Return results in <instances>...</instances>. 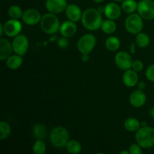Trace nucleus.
Segmentation results:
<instances>
[{
    "instance_id": "4be33fe9",
    "label": "nucleus",
    "mask_w": 154,
    "mask_h": 154,
    "mask_svg": "<svg viewBox=\"0 0 154 154\" xmlns=\"http://www.w3.org/2000/svg\"><path fill=\"white\" fill-rule=\"evenodd\" d=\"M120 46V42L116 36H110L105 41V47L107 49L111 52L117 51Z\"/></svg>"
},
{
    "instance_id": "4468645a",
    "label": "nucleus",
    "mask_w": 154,
    "mask_h": 154,
    "mask_svg": "<svg viewBox=\"0 0 154 154\" xmlns=\"http://www.w3.org/2000/svg\"><path fill=\"white\" fill-rule=\"evenodd\" d=\"M122 8L120 7L117 4L114 2H111L107 4L105 6V15L108 19L115 20L118 19L121 15Z\"/></svg>"
},
{
    "instance_id": "f8f14e48",
    "label": "nucleus",
    "mask_w": 154,
    "mask_h": 154,
    "mask_svg": "<svg viewBox=\"0 0 154 154\" xmlns=\"http://www.w3.org/2000/svg\"><path fill=\"white\" fill-rule=\"evenodd\" d=\"M67 5L66 0H46L45 3L47 10L55 14L66 11Z\"/></svg>"
},
{
    "instance_id": "9d476101",
    "label": "nucleus",
    "mask_w": 154,
    "mask_h": 154,
    "mask_svg": "<svg viewBox=\"0 0 154 154\" xmlns=\"http://www.w3.org/2000/svg\"><path fill=\"white\" fill-rule=\"evenodd\" d=\"M114 62H115L116 66L119 69L125 71L130 69L133 63L132 57L125 51H120L117 53L114 58Z\"/></svg>"
},
{
    "instance_id": "c756f323",
    "label": "nucleus",
    "mask_w": 154,
    "mask_h": 154,
    "mask_svg": "<svg viewBox=\"0 0 154 154\" xmlns=\"http://www.w3.org/2000/svg\"><path fill=\"white\" fill-rule=\"evenodd\" d=\"M142 147L137 143V144H132L129 147V153L130 154H141L142 153Z\"/></svg>"
},
{
    "instance_id": "7ed1b4c3",
    "label": "nucleus",
    "mask_w": 154,
    "mask_h": 154,
    "mask_svg": "<svg viewBox=\"0 0 154 154\" xmlns=\"http://www.w3.org/2000/svg\"><path fill=\"white\" fill-rule=\"evenodd\" d=\"M40 26L44 32L46 34L52 35L60 31L61 25L55 14L49 12L42 16L40 21Z\"/></svg>"
},
{
    "instance_id": "72a5a7b5",
    "label": "nucleus",
    "mask_w": 154,
    "mask_h": 154,
    "mask_svg": "<svg viewBox=\"0 0 154 154\" xmlns=\"http://www.w3.org/2000/svg\"><path fill=\"white\" fill-rule=\"evenodd\" d=\"M137 86H138V88L139 89V90H144L146 87V84L144 82V81H141V82L138 83Z\"/></svg>"
},
{
    "instance_id": "9b49d317",
    "label": "nucleus",
    "mask_w": 154,
    "mask_h": 154,
    "mask_svg": "<svg viewBox=\"0 0 154 154\" xmlns=\"http://www.w3.org/2000/svg\"><path fill=\"white\" fill-rule=\"evenodd\" d=\"M42 17V14L37 9L29 8L23 12L22 20L24 23L29 26H34L40 23Z\"/></svg>"
},
{
    "instance_id": "5701e85b",
    "label": "nucleus",
    "mask_w": 154,
    "mask_h": 154,
    "mask_svg": "<svg viewBox=\"0 0 154 154\" xmlns=\"http://www.w3.org/2000/svg\"><path fill=\"white\" fill-rule=\"evenodd\" d=\"M122 10L125 13L132 14L138 9V3L135 0H124L122 3Z\"/></svg>"
},
{
    "instance_id": "aec40b11",
    "label": "nucleus",
    "mask_w": 154,
    "mask_h": 154,
    "mask_svg": "<svg viewBox=\"0 0 154 154\" xmlns=\"http://www.w3.org/2000/svg\"><path fill=\"white\" fill-rule=\"evenodd\" d=\"M141 127L140 121L135 117H129L124 122V128L129 132H137Z\"/></svg>"
},
{
    "instance_id": "423d86ee",
    "label": "nucleus",
    "mask_w": 154,
    "mask_h": 154,
    "mask_svg": "<svg viewBox=\"0 0 154 154\" xmlns=\"http://www.w3.org/2000/svg\"><path fill=\"white\" fill-rule=\"evenodd\" d=\"M96 45V38L93 35L85 34L78 40L77 47L81 54H90Z\"/></svg>"
},
{
    "instance_id": "f704fd0d",
    "label": "nucleus",
    "mask_w": 154,
    "mask_h": 154,
    "mask_svg": "<svg viewBox=\"0 0 154 154\" xmlns=\"http://www.w3.org/2000/svg\"><path fill=\"white\" fill-rule=\"evenodd\" d=\"M89 54H82V56H81V60H82V62L84 63H87V62L89 61Z\"/></svg>"
},
{
    "instance_id": "412c9836",
    "label": "nucleus",
    "mask_w": 154,
    "mask_h": 154,
    "mask_svg": "<svg viewBox=\"0 0 154 154\" xmlns=\"http://www.w3.org/2000/svg\"><path fill=\"white\" fill-rule=\"evenodd\" d=\"M33 135L37 140H43L47 134V129L45 126L42 123H37L33 126Z\"/></svg>"
},
{
    "instance_id": "a211bd4d",
    "label": "nucleus",
    "mask_w": 154,
    "mask_h": 154,
    "mask_svg": "<svg viewBox=\"0 0 154 154\" xmlns=\"http://www.w3.org/2000/svg\"><path fill=\"white\" fill-rule=\"evenodd\" d=\"M13 51L12 44L6 38L0 39V60H6Z\"/></svg>"
},
{
    "instance_id": "58836bf2",
    "label": "nucleus",
    "mask_w": 154,
    "mask_h": 154,
    "mask_svg": "<svg viewBox=\"0 0 154 154\" xmlns=\"http://www.w3.org/2000/svg\"><path fill=\"white\" fill-rule=\"evenodd\" d=\"M120 154H130V153H129V151H127V150H123V151H120Z\"/></svg>"
},
{
    "instance_id": "39448f33",
    "label": "nucleus",
    "mask_w": 154,
    "mask_h": 154,
    "mask_svg": "<svg viewBox=\"0 0 154 154\" xmlns=\"http://www.w3.org/2000/svg\"><path fill=\"white\" fill-rule=\"evenodd\" d=\"M144 27L143 18L138 14H130L125 20V28L129 33L138 35Z\"/></svg>"
},
{
    "instance_id": "a878e982",
    "label": "nucleus",
    "mask_w": 154,
    "mask_h": 154,
    "mask_svg": "<svg viewBox=\"0 0 154 154\" xmlns=\"http://www.w3.org/2000/svg\"><path fill=\"white\" fill-rule=\"evenodd\" d=\"M66 150L72 154L79 153L81 151V145L76 140H71L66 144Z\"/></svg>"
},
{
    "instance_id": "f257e3e1",
    "label": "nucleus",
    "mask_w": 154,
    "mask_h": 154,
    "mask_svg": "<svg viewBox=\"0 0 154 154\" xmlns=\"http://www.w3.org/2000/svg\"><path fill=\"white\" fill-rule=\"evenodd\" d=\"M81 22L84 28L90 31L101 29L102 24V14L96 8H90L84 11L81 17Z\"/></svg>"
},
{
    "instance_id": "ddd939ff",
    "label": "nucleus",
    "mask_w": 154,
    "mask_h": 154,
    "mask_svg": "<svg viewBox=\"0 0 154 154\" xmlns=\"http://www.w3.org/2000/svg\"><path fill=\"white\" fill-rule=\"evenodd\" d=\"M146 101H147V96L145 93L142 90L139 89L132 92L129 96V102L134 108H141L146 103Z\"/></svg>"
},
{
    "instance_id": "bb28decb",
    "label": "nucleus",
    "mask_w": 154,
    "mask_h": 154,
    "mask_svg": "<svg viewBox=\"0 0 154 154\" xmlns=\"http://www.w3.org/2000/svg\"><path fill=\"white\" fill-rule=\"evenodd\" d=\"M11 132V126L5 121L0 122V140H5L8 138Z\"/></svg>"
},
{
    "instance_id": "a19ab883",
    "label": "nucleus",
    "mask_w": 154,
    "mask_h": 154,
    "mask_svg": "<svg viewBox=\"0 0 154 154\" xmlns=\"http://www.w3.org/2000/svg\"><path fill=\"white\" fill-rule=\"evenodd\" d=\"M141 127H143V126H147V123H146V122H142V123H141Z\"/></svg>"
},
{
    "instance_id": "b1692460",
    "label": "nucleus",
    "mask_w": 154,
    "mask_h": 154,
    "mask_svg": "<svg viewBox=\"0 0 154 154\" xmlns=\"http://www.w3.org/2000/svg\"><path fill=\"white\" fill-rule=\"evenodd\" d=\"M101 29L106 34H112L117 29V25L114 20L108 19L102 22Z\"/></svg>"
},
{
    "instance_id": "2f4dec72",
    "label": "nucleus",
    "mask_w": 154,
    "mask_h": 154,
    "mask_svg": "<svg viewBox=\"0 0 154 154\" xmlns=\"http://www.w3.org/2000/svg\"><path fill=\"white\" fill-rule=\"evenodd\" d=\"M146 77L150 81L154 82V64L149 66L145 72Z\"/></svg>"
},
{
    "instance_id": "c85d7f7f",
    "label": "nucleus",
    "mask_w": 154,
    "mask_h": 154,
    "mask_svg": "<svg viewBox=\"0 0 154 154\" xmlns=\"http://www.w3.org/2000/svg\"><path fill=\"white\" fill-rule=\"evenodd\" d=\"M32 150L35 154H44L46 152V144L43 140H37L33 145Z\"/></svg>"
},
{
    "instance_id": "79ce46f5",
    "label": "nucleus",
    "mask_w": 154,
    "mask_h": 154,
    "mask_svg": "<svg viewBox=\"0 0 154 154\" xmlns=\"http://www.w3.org/2000/svg\"><path fill=\"white\" fill-rule=\"evenodd\" d=\"M114 1L118 2H123V1H124V0H114Z\"/></svg>"
},
{
    "instance_id": "473e14b6",
    "label": "nucleus",
    "mask_w": 154,
    "mask_h": 154,
    "mask_svg": "<svg viewBox=\"0 0 154 154\" xmlns=\"http://www.w3.org/2000/svg\"><path fill=\"white\" fill-rule=\"evenodd\" d=\"M57 44H58V46L60 47V48H66L69 45V40H68V38L66 37H62L60 38H59L58 42H57Z\"/></svg>"
},
{
    "instance_id": "4c0bfd02",
    "label": "nucleus",
    "mask_w": 154,
    "mask_h": 154,
    "mask_svg": "<svg viewBox=\"0 0 154 154\" xmlns=\"http://www.w3.org/2000/svg\"><path fill=\"white\" fill-rule=\"evenodd\" d=\"M150 116H151L152 118L154 119V106L152 107L151 109H150Z\"/></svg>"
},
{
    "instance_id": "e433bc0d",
    "label": "nucleus",
    "mask_w": 154,
    "mask_h": 154,
    "mask_svg": "<svg viewBox=\"0 0 154 154\" xmlns=\"http://www.w3.org/2000/svg\"><path fill=\"white\" fill-rule=\"evenodd\" d=\"M4 33V28H3V24H0V35H2Z\"/></svg>"
},
{
    "instance_id": "f03ea898",
    "label": "nucleus",
    "mask_w": 154,
    "mask_h": 154,
    "mask_svg": "<svg viewBox=\"0 0 154 154\" xmlns=\"http://www.w3.org/2000/svg\"><path fill=\"white\" fill-rule=\"evenodd\" d=\"M136 142L142 148L148 149L154 146V128L150 126L141 127L135 134Z\"/></svg>"
},
{
    "instance_id": "0eeeda50",
    "label": "nucleus",
    "mask_w": 154,
    "mask_h": 154,
    "mask_svg": "<svg viewBox=\"0 0 154 154\" xmlns=\"http://www.w3.org/2000/svg\"><path fill=\"white\" fill-rule=\"evenodd\" d=\"M138 14L144 20L154 19V2L153 0H141L138 3Z\"/></svg>"
},
{
    "instance_id": "393cba45",
    "label": "nucleus",
    "mask_w": 154,
    "mask_h": 154,
    "mask_svg": "<svg viewBox=\"0 0 154 154\" xmlns=\"http://www.w3.org/2000/svg\"><path fill=\"white\" fill-rule=\"evenodd\" d=\"M136 45L141 48H145L150 45V37L148 35L144 32H140L137 35L136 38H135Z\"/></svg>"
},
{
    "instance_id": "7c9ffc66",
    "label": "nucleus",
    "mask_w": 154,
    "mask_h": 154,
    "mask_svg": "<svg viewBox=\"0 0 154 154\" xmlns=\"http://www.w3.org/2000/svg\"><path fill=\"white\" fill-rule=\"evenodd\" d=\"M143 68H144V64H143V63L141 60H134L132 66V69H133L134 71H135V72H140L142 71Z\"/></svg>"
},
{
    "instance_id": "2eb2a0df",
    "label": "nucleus",
    "mask_w": 154,
    "mask_h": 154,
    "mask_svg": "<svg viewBox=\"0 0 154 154\" xmlns=\"http://www.w3.org/2000/svg\"><path fill=\"white\" fill-rule=\"evenodd\" d=\"M60 32L63 37L71 38L75 35L77 32V26L75 22L69 20L63 22L60 26Z\"/></svg>"
},
{
    "instance_id": "cd10ccee",
    "label": "nucleus",
    "mask_w": 154,
    "mask_h": 154,
    "mask_svg": "<svg viewBox=\"0 0 154 154\" xmlns=\"http://www.w3.org/2000/svg\"><path fill=\"white\" fill-rule=\"evenodd\" d=\"M23 12L20 6L12 5L8 9V15L11 19L18 20L19 18L22 17Z\"/></svg>"
},
{
    "instance_id": "c9c22d12",
    "label": "nucleus",
    "mask_w": 154,
    "mask_h": 154,
    "mask_svg": "<svg viewBox=\"0 0 154 154\" xmlns=\"http://www.w3.org/2000/svg\"><path fill=\"white\" fill-rule=\"evenodd\" d=\"M97 10L99 11V12H100L101 14L104 13L105 12V7H102V6H99L97 8Z\"/></svg>"
},
{
    "instance_id": "dca6fc26",
    "label": "nucleus",
    "mask_w": 154,
    "mask_h": 154,
    "mask_svg": "<svg viewBox=\"0 0 154 154\" xmlns=\"http://www.w3.org/2000/svg\"><path fill=\"white\" fill-rule=\"evenodd\" d=\"M66 14L69 20L78 22L82 17V11L78 5L75 4L68 5L66 9Z\"/></svg>"
},
{
    "instance_id": "f3484780",
    "label": "nucleus",
    "mask_w": 154,
    "mask_h": 154,
    "mask_svg": "<svg viewBox=\"0 0 154 154\" xmlns=\"http://www.w3.org/2000/svg\"><path fill=\"white\" fill-rule=\"evenodd\" d=\"M123 82L128 87H133L138 83V75L137 72L133 69H128L125 71L123 75Z\"/></svg>"
},
{
    "instance_id": "6ab92c4d",
    "label": "nucleus",
    "mask_w": 154,
    "mask_h": 154,
    "mask_svg": "<svg viewBox=\"0 0 154 154\" xmlns=\"http://www.w3.org/2000/svg\"><path fill=\"white\" fill-rule=\"evenodd\" d=\"M23 58L22 56L18 55L15 54L14 55H11L6 60V65L8 67L12 70L19 69L23 64Z\"/></svg>"
},
{
    "instance_id": "ea45409f",
    "label": "nucleus",
    "mask_w": 154,
    "mask_h": 154,
    "mask_svg": "<svg viewBox=\"0 0 154 154\" xmlns=\"http://www.w3.org/2000/svg\"><path fill=\"white\" fill-rule=\"evenodd\" d=\"M93 1L96 3H101V2H102L105 1V0H93Z\"/></svg>"
},
{
    "instance_id": "20e7f679",
    "label": "nucleus",
    "mask_w": 154,
    "mask_h": 154,
    "mask_svg": "<svg viewBox=\"0 0 154 154\" xmlns=\"http://www.w3.org/2000/svg\"><path fill=\"white\" fill-rule=\"evenodd\" d=\"M50 140L52 145L57 148L66 147L69 141V132L63 126H57L51 131Z\"/></svg>"
},
{
    "instance_id": "6e6552de",
    "label": "nucleus",
    "mask_w": 154,
    "mask_h": 154,
    "mask_svg": "<svg viewBox=\"0 0 154 154\" xmlns=\"http://www.w3.org/2000/svg\"><path fill=\"white\" fill-rule=\"evenodd\" d=\"M13 51L18 55L23 56L26 54L29 49V40L24 35L19 34L15 36L12 42Z\"/></svg>"
},
{
    "instance_id": "1a4fd4ad",
    "label": "nucleus",
    "mask_w": 154,
    "mask_h": 154,
    "mask_svg": "<svg viewBox=\"0 0 154 154\" xmlns=\"http://www.w3.org/2000/svg\"><path fill=\"white\" fill-rule=\"evenodd\" d=\"M4 33L8 37H15L20 33L22 30V24L18 20L11 19L3 24Z\"/></svg>"
}]
</instances>
